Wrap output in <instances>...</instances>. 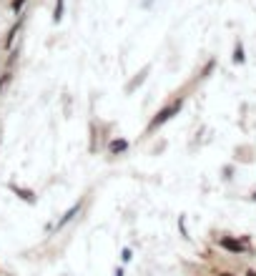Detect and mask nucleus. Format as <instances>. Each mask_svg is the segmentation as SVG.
Here are the masks:
<instances>
[{
	"mask_svg": "<svg viewBox=\"0 0 256 276\" xmlns=\"http://www.w3.org/2000/svg\"><path fill=\"white\" fill-rule=\"evenodd\" d=\"M131 259H133V251H131V249H123V251H121V261H123V264H128Z\"/></svg>",
	"mask_w": 256,
	"mask_h": 276,
	"instance_id": "f8f14e48",
	"label": "nucleus"
},
{
	"mask_svg": "<svg viewBox=\"0 0 256 276\" xmlns=\"http://www.w3.org/2000/svg\"><path fill=\"white\" fill-rule=\"evenodd\" d=\"M128 148H131V141H128V138H123V136H118V138H111L108 143H105V151H108V156H111V158H118V156L128 153Z\"/></svg>",
	"mask_w": 256,
	"mask_h": 276,
	"instance_id": "423d86ee",
	"label": "nucleus"
},
{
	"mask_svg": "<svg viewBox=\"0 0 256 276\" xmlns=\"http://www.w3.org/2000/svg\"><path fill=\"white\" fill-rule=\"evenodd\" d=\"M148 75H151V66H143V68H141V71H138V73L131 78V80L126 83V93H128V96H131V93H136V91L143 86V83L148 80Z\"/></svg>",
	"mask_w": 256,
	"mask_h": 276,
	"instance_id": "0eeeda50",
	"label": "nucleus"
},
{
	"mask_svg": "<svg viewBox=\"0 0 256 276\" xmlns=\"http://www.w3.org/2000/svg\"><path fill=\"white\" fill-rule=\"evenodd\" d=\"M63 18H66V0H55L53 3V15H51L53 25H60Z\"/></svg>",
	"mask_w": 256,
	"mask_h": 276,
	"instance_id": "1a4fd4ad",
	"label": "nucleus"
},
{
	"mask_svg": "<svg viewBox=\"0 0 256 276\" xmlns=\"http://www.w3.org/2000/svg\"><path fill=\"white\" fill-rule=\"evenodd\" d=\"M13 78H15V68H3V73H0V96L10 88Z\"/></svg>",
	"mask_w": 256,
	"mask_h": 276,
	"instance_id": "9d476101",
	"label": "nucleus"
},
{
	"mask_svg": "<svg viewBox=\"0 0 256 276\" xmlns=\"http://www.w3.org/2000/svg\"><path fill=\"white\" fill-rule=\"evenodd\" d=\"M0 143H3V125H0Z\"/></svg>",
	"mask_w": 256,
	"mask_h": 276,
	"instance_id": "dca6fc26",
	"label": "nucleus"
},
{
	"mask_svg": "<svg viewBox=\"0 0 256 276\" xmlns=\"http://www.w3.org/2000/svg\"><path fill=\"white\" fill-rule=\"evenodd\" d=\"M23 23H26V15H23V13H20V18H18V20H15V23L10 25V30H8V35H5V40H3V50H5V53L15 48L13 43H15V38H18V33H20V30H23Z\"/></svg>",
	"mask_w": 256,
	"mask_h": 276,
	"instance_id": "6e6552de",
	"label": "nucleus"
},
{
	"mask_svg": "<svg viewBox=\"0 0 256 276\" xmlns=\"http://www.w3.org/2000/svg\"><path fill=\"white\" fill-rule=\"evenodd\" d=\"M111 128H113V123H105L101 118H93L88 123V153H101L105 151V143L111 141Z\"/></svg>",
	"mask_w": 256,
	"mask_h": 276,
	"instance_id": "f03ea898",
	"label": "nucleus"
},
{
	"mask_svg": "<svg viewBox=\"0 0 256 276\" xmlns=\"http://www.w3.org/2000/svg\"><path fill=\"white\" fill-rule=\"evenodd\" d=\"M216 276H233V274H229V271H219Z\"/></svg>",
	"mask_w": 256,
	"mask_h": 276,
	"instance_id": "2eb2a0df",
	"label": "nucleus"
},
{
	"mask_svg": "<svg viewBox=\"0 0 256 276\" xmlns=\"http://www.w3.org/2000/svg\"><path fill=\"white\" fill-rule=\"evenodd\" d=\"M233 63H244V48L236 46V50H233Z\"/></svg>",
	"mask_w": 256,
	"mask_h": 276,
	"instance_id": "ddd939ff",
	"label": "nucleus"
},
{
	"mask_svg": "<svg viewBox=\"0 0 256 276\" xmlns=\"http://www.w3.org/2000/svg\"><path fill=\"white\" fill-rule=\"evenodd\" d=\"M88 201H91V194H85V196H80V199H78L76 203H71V206L66 208V214H63V216H60V219H58V221L53 224L51 233H53V231H63L66 226H71V224H73V221H76V219H78V216L83 214V208L88 206Z\"/></svg>",
	"mask_w": 256,
	"mask_h": 276,
	"instance_id": "7ed1b4c3",
	"label": "nucleus"
},
{
	"mask_svg": "<svg viewBox=\"0 0 256 276\" xmlns=\"http://www.w3.org/2000/svg\"><path fill=\"white\" fill-rule=\"evenodd\" d=\"M219 246L231 251V253H244L249 251V239H236V236H219Z\"/></svg>",
	"mask_w": 256,
	"mask_h": 276,
	"instance_id": "39448f33",
	"label": "nucleus"
},
{
	"mask_svg": "<svg viewBox=\"0 0 256 276\" xmlns=\"http://www.w3.org/2000/svg\"><path fill=\"white\" fill-rule=\"evenodd\" d=\"M183 103H186V98H183V96H176V98H171L168 103H163L161 108L154 113V118L148 121V125H146L143 136H154L158 128H163V125H166L171 118H176V116L183 111Z\"/></svg>",
	"mask_w": 256,
	"mask_h": 276,
	"instance_id": "f257e3e1",
	"label": "nucleus"
},
{
	"mask_svg": "<svg viewBox=\"0 0 256 276\" xmlns=\"http://www.w3.org/2000/svg\"><path fill=\"white\" fill-rule=\"evenodd\" d=\"M113 276H126V269H123V266H116V271H113Z\"/></svg>",
	"mask_w": 256,
	"mask_h": 276,
	"instance_id": "4468645a",
	"label": "nucleus"
},
{
	"mask_svg": "<svg viewBox=\"0 0 256 276\" xmlns=\"http://www.w3.org/2000/svg\"><path fill=\"white\" fill-rule=\"evenodd\" d=\"M26 5H28V0H10V13L20 15V13L26 10Z\"/></svg>",
	"mask_w": 256,
	"mask_h": 276,
	"instance_id": "9b49d317",
	"label": "nucleus"
},
{
	"mask_svg": "<svg viewBox=\"0 0 256 276\" xmlns=\"http://www.w3.org/2000/svg\"><path fill=\"white\" fill-rule=\"evenodd\" d=\"M8 188H10V194H13L18 201H23L26 206H35V203H38V194H35L33 188L20 186V183H15V181H8Z\"/></svg>",
	"mask_w": 256,
	"mask_h": 276,
	"instance_id": "20e7f679",
	"label": "nucleus"
}]
</instances>
